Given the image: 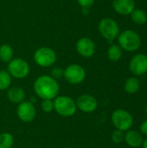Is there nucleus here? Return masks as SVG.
<instances>
[{"label": "nucleus", "mask_w": 147, "mask_h": 148, "mask_svg": "<svg viewBox=\"0 0 147 148\" xmlns=\"http://www.w3.org/2000/svg\"><path fill=\"white\" fill-rule=\"evenodd\" d=\"M34 90L40 98L43 100H52L57 96L60 88L58 82L53 77L42 75L36 80Z\"/></svg>", "instance_id": "f257e3e1"}, {"label": "nucleus", "mask_w": 147, "mask_h": 148, "mask_svg": "<svg viewBox=\"0 0 147 148\" xmlns=\"http://www.w3.org/2000/svg\"><path fill=\"white\" fill-rule=\"evenodd\" d=\"M120 47L128 52H134L138 50L141 45V38L139 35L132 29L124 30L118 36Z\"/></svg>", "instance_id": "f03ea898"}, {"label": "nucleus", "mask_w": 147, "mask_h": 148, "mask_svg": "<svg viewBox=\"0 0 147 148\" xmlns=\"http://www.w3.org/2000/svg\"><path fill=\"white\" fill-rule=\"evenodd\" d=\"M112 122L116 129L126 132L130 130V128L133 125V117L125 109H117L112 114L111 117Z\"/></svg>", "instance_id": "7ed1b4c3"}, {"label": "nucleus", "mask_w": 147, "mask_h": 148, "mask_svg": "<svg viewBox=\"0 0 147 148\" xmlns=\"http://www.w3.org/2000/svg\"><path fill=\"white\" fill-rule=\"evenodd\" d=\"M75 101L68 96H58L54 101V108L56 113L63 117H69L75 114L76 111Z\"/></svg>", "instance_id": "20e7f679"}, {"label": "nucleus", "mask_w": 147, "mask_h": 148, "mask_svg": "<svg viewBox=\"0 0 147 148\" xmlns=\"http://www.w3.org/2000/svg\"><path fill=\"white\" fill-rule=\"evenodd\" d=\"M99 31L104 38L108 41H113L120 35V27L113 18L105 17L99 23Z\"/></svg>", "instance_id": "39448f33"}, {"label": "nucleus", "mask_w": 147, "mask_h": 148, "mask_svg": "<svg viewBox=\"0 0 147 148\" xmlns=\"http://www.w3.org/2000/svg\"><path fill=\"white\" fill-rule=\"evenodd\" d=\"M34 60L41 67H50L56 61V54L52 49L42 47L35 52Z\"/></svg>", "instance_id": "423d86ee"}, {"label": "nucleus", "mask_w": 147, "mask_h": 148, "mask_svg": "<svg viewBox=\"0 0 147 148\" xmlns=\"http://www.w3.org/2000/svg\"><path fill=\"white\" fill-rule=\"evenodd\" d=\"M8 72L16 79H23L29 75V66L26 61L21 58H15L9 62Z\"/></svg>", "instance_id": "0eeeda50"}, {"label": "nucleus", "mask_w": 147, "mask_h": 148, "mask_svg": "<svg viewBox=\"0 0 147 148\" xmlns=\"http://www.w3.org/2000/svg\"><path fill=\"white\" fill-rule=\"evenodd\" d=\"M63 76L70 84H79L82 82L86 77L85 69L78 64H72L66 68Z\"/></svg>", "instance_id": "6e6552de"}, {"label": "nucleus", "mask_w": 147, "mask_h": 148, "mask_svg": "<svg viewBox=\"0 0 147 148\" xmlns=\"http://www.w3.org/2000/svg\"><path fill=\"white\" fill-rule=\"evenodd\" d=\"M130 71L136 76H140L147 73V56L145 54L135 55L129 63Z\"/></svg>", "instance_id": "1a4fd4ad"}, {"label": "nucleus", "mask_w": 147, "mask_h": 148, "mask_svg": "<svg viewBox=\"0 0 147 148\" xmlns=\"http://www.w3.org/2000/svg\"><path fill=\"white\" fill-rule=\"evenodd\" d=\"M16 112L18 118L23 122H31L36 118V108L30 101L21 102Z\"/></svg>", "instance_id": "9d476101"}, {"label": "nucleus", "mask_w": 147, "mask_h": 148, "mask_svg": "<svg viewBox=\"0 0 147 148\" xmlns=\"http://www.w3.org/2000/svg\"><path fill=\"white\" fill-rule=\"evenodd\" d=\"M76 50L83 57L88 58L94 56L95 52V44L88 37H82L76 42Z\"/></svg>", "instance_id": "9b49d317"}, {"label": "nucleus", "mask_w": 147, "mask_h": 148, "mask_svg": "<svg viewBox=\"0 0 147 148\" xmlns=\"http://www.w3.org/2000/svg\"><path fill=\"white\" fill-rule=\"evenodd\" d=\"M76 107L85 113H91L96 110L98 107V101L95 97L91 95H82L78 99Z\"/></svg>", "instance_id": "f8f14e48"}, {"label": "nucleus", "mask_w": 147, "mask_h": 148, "mask_svg": "<svg viewBox=\"0 0 147 148\" xmlns=\"http://www.w3.org/2000/svg\"><path fill=\"white\" fill-rule=\"evenodd\" d=\"M113 8L114 10L123 16L130 15L135 9L134 0H113Z\"/></svg>", "instance_id": "ddd939ff"}, {"label": "nucleus", "mask_w": 147, "mask_h": 148, "mask_svg": "<svg viewBox=\"0 0 147 148\" xmlns=\"http://www.w3.org/2000/svg\"><path fill=\"white\" fill-rule=\"evenodd\" d=\"M125 142L132 148H138L142 146L144 138L143 134L137 130H128L125 134Z\"/></svg>", "instance_id": "4468645a"}, {"label": "nucleus", "mask_w": 147, "mask_h": 148, "mask_svg": "<svg viewBox=\"0 0 147 148\" xmlns=\"http://www.w3.org/2000/svg\"><path fill=\"white\" fill-rule=\"evenodd\" d=\"M7 96L9 100L13 103H21L24 101L25 99V93L23 89L19 87H12L8 90Z\"/></svg>", "instance_id": "2eb2a0df"}, {"label": "nucleus", "mask_w": 147, "mask_h": 148, "mask_svg": "<svg viewBox=\"0 0 147 148\" xmlns=\"http://www.w3.org/2000/svg\"><path fill=\"white\" fill-rule=\"evenodd\" d=\"M140 88V82L136 76H132L126 79L124 84V89L130 95L136 94Z\"/></svg>", "instance_id": "dca6fc26"}, {"label": "nucleus", "mask_w": 147, "mask_h": 148, "mask_svg": "<svg viewBox=\"0 0 147 148\" xmlns=\"http://www.w3.org/2000/svg\"><path fill=\"white\" fill-rule=\"evenodd\" d=\"M133 22L138 25L145 24L147 21L146 13L140 9H134L133 11L130 14Z\"/></svg>", "instance_id": "f3484780"}, {"label": "nucleus", "mask_w": 147, "mask_h": 148, "mask_svg": "<svg viewBox=\"0 0 147 148\" xmlns=\"http://www.w3.org/2000/svg\"><path fill=\"white\" fill-rule=\"evenodd\" d=\"M107 56L112 62L119 61L122 56V49L119 44H112L107 50Z\"/></svg>", "instance_id": "a211bd4d"}, {"label": "nucleus", "mask_w": 147, "mask_h": 148, "mask_svg": "<svg viewBox=\"0 0 147 148\" xmlns=\"http://www.w3.org/2000/svg\"><path fill=\"white\" fill-rule=\"evenodd\" d=\"M13 58V49L8 44L0 47V60L3 62H10Z\"/></svg>", "instance_id": "6ab92c4d"}, {"label": "nucleus", "mask_w": 147, "mask_h": 148, "mask_svg": "<svg viewBox=\"0 0 147 148\" xmlns=\"http://www.w3.org/2000/svg\"><path fill=\"white\" fill-rule=\"evenodd\" d=\"M11 84V75L8 71H0V90H5L10 88Z\"/></svg>", "instance_id": "aec40b11"}, {"label": "nucleus", "mask_w": 147, "mask_h": 148, "mask_svg": "<svg viewBox=\"0 0 147 148\" xmlns=\"http://www.w3.org/2000/svg\"><path fill=\"white\" fill-rule=\"evenodd\" d=\"M14 144V137L8 133L0 134V148H11Z\"/></svg>", "instance_id": "412c9836"}, {"label": "nucleus", "mask_w": 147, "mask_h": 148, "mask_svg": "<svg viewBox=\"0 0 147 148\" xmlns=\"http://www.w3.org/2000/svg\"><path fill=\"white\" fill-rule=\"evenodd\" d=\"M124 139H125V134L123 131L116 129L112 134V140L116 144L121 143L122 141H124Z\"/></svg>", "instance_id": "4be33fe9"}, {"label": "nucleus", "mask_w": 147, "mask_h": 148, "mask_svg": "<svg viewBox=\"0 0 147 148\" xmlns=\"http://www.w3.org/2000/svg\"><path fill=\"white\" fill-rule=\"evenodd\" d=\"M42 108L46 113L51 112L54 109V101H52V100H43L42 102Z\"/></svg>", "instance_id": "5701e85b"}, {"label": "nucleus", "mask_w": 147, "mask_h": 148, "mask_svg": "<svg viewBox=\"0 0 147 148\" xmlns=\"http://www.w3.org/2000/svg\"><path fill=\"white\" fill-rule=\"evenodd\" d=\"M63 74H64V70L61 68H55L52 71H51V75H52V77L55 79V80H57V79H61L62 76H63Z\"/></svg>", "instance_id": "b1692460"}, {"label": "nucleus", "mask_w": 147, "mask_h": 148, "mask_svg": "<svg viewBox=\"0 0 147 148\" xmlns=\"http://www.w3.org/2000/svg\"><path fill=\"white\" fill-rule=\"evenodd\" d=\"M77 1L83 9H88L90 6L93 5L94 2V0H77Z\"/></svg>", "instance_id": "393cba45"}, {"label": "nucleus", "mask_w": 147, "mask_h": 148, "mask_svg": "<svg viewBox=\"0 0 147 148\" xmlns=\"http://www.w3.org/2000/svg\"><path fill=\"white\" fill-rule=\"evenodd\" d=\"M139 130H140V133L144 135H146L147 136V120H146L145 121H143L139 127Z\"/></svg>", "instance_id": "a878e982"}, {"label": "nucleus", "mask_w": 147, "mask_h": 148, "mask_svg": "<svg viewBox=\"0 0 147 148\" xmlns=\"http://www.w3.org/2000/svg\"><path fill=\"white\" fill-rule=\"evenodd\" d=\"M142 147H143V148H147V139L146 140H144L143 144H142Z\"/></svg>", "instance_id": "bb28decb"}, {"label": "nucleus", "mask_w": 147, "mask_h": 148, "mask_svg": "<svg viewBox=\"0 0 147 148\" xmlns=\"http://www.w3.org/2000/svg\"><path fill=\"white\" fill-rule=\"evenodd\" d=\"M146 116H147V105H146Z\"/></svg>", "instance_id": "cd10ccee"}]
</instances>
